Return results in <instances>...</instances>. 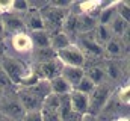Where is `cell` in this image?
<instances>
[{"label": "cell", "instance_id": "1", "mask_svg": "<svg viewBox=\"0 0 130 121\" xmlns=\"http://www.w3.org/2000/svg\"><path fill=\"white\" fill-rule=\"evenodd\" d=\"M39 14L42 17V21H44V30L52 36V35L62 30L64 21L68 15V11L55 8L48 3V6H45L42 11H39Z\"/></svg>", "mask_w": 130, "mask_h": 121}, {"label": "cell", "instance_id": "2", "mask_svg": "<svg viewBox=\"0 0 130 121\" xmlns=\"http://www.w3.org/2000/svg\"><path fill=\"white\" fill-rule=\"evenodd\" d=\"M112 92H113V88L107 82L97 85L92 89V92L88 95V114H91L94 117L97 114H100L106 108V104L109 103V100L112 97Z\"/></svg>", "mask_w": 130, "mask_h": 121}, {"label": "cell", "instance_id": "3", "mask_svg": "<svg viewBox=\"0 0 130 121\" xmlns=\"http://www.w3.org/2000/svg\"><path fill=\"white\" fill-rule=\"evenodd\" d=\"M74 44L80 49V52L83 53L85 59L88 56H92V58H103L104 56V52H103V47L98 46L92 36V32L91 33H79L76 36V41Z\"/></svg>", "mask_w": 130, "mask_h": 121}, {"label": "cell", "instance_id": "4", "mask_svg": "<svg viewBox=\"0 0 130 121\" xmlns=\"http://www.w3.org/2000/svg\"><path fill=\"white\" fill-rule=\"evenodd\" d=\"M56 59L59 60L62 65H65V67H79V68H83L85 64H86V59H85L83 53L80 52V49L76 44H71V46L62 49V50H59L56 53Z\"/></svg>", "mask_w": 130, "mask_h": 121}, {"label": "cell", "instance_id": "5", "mask_svg": "<svg viewBox=\"0 0 130 121\" xmlns=\"http://www.w3.org/2000/svg\"><path fill=\"white\" fill-rule=\"evenodd\" d=\"M32 70H33V73H35V76L39 80L50 82L52 79L61 76L62 64L58 59H55V60H50V62H45V64H33Z\"/></svg>", "mask_w": 130, "mask_h": 121}, {"label": "cell", "instance_id": "6", "mask_svg": "<svg viewBox=\"0 0 130 121\" xmlns=\"http://www.w3.org/2000/svg\"><path fill=\"white\" fill-rule=\"evenodd\" d=\"M9 44H11V49L17 55H21V56H26V55L30 56L32 55L33 44L27 32H20V33L9 36Z\"/></svg>", "mask_w": 130, "mask_h": 121}, {"label": "cell", "instance_id": "7", "mask_svg": "<svg viewBox=\"0 0 130 121\" xmlns=\"http://www.w3.org/2000/svg\"><path fill=\"white\" fill-rule=\"evenodd\" d=\"M0 114L11 118L14 121H20L21 117L24 115V111L18 101V98H12V97H8L5 94L3 100L0 101Z\"/></svg>", "mask_w": 130, "mask_h": 121}, {"label": "cell", "instance_id": "8", "mask_svg": "<svg viewBox=\"0 0 130 121\" xmlns=\"http://www.w3.org/2000/svg\"><path fill=\"white\" fill-rule=\"evenodd\" d=\"M104 6V3L101 0H86V2H80V3H71L68 11H77L74 15H92L98 17V12L101 11V8Z\"/></svg>", "mask_w": 130, "mask_h": 121}, {"label": "cell", "instance_id": "9", "mask_svg": "<svg viewBox=\"0 0 130 121\" xmlns=\"http://www.w3.org/2000/svg\"><path fill=\"white\" fill-rule=\"evenodd\" d=\"M2 21H3L6 35L9 33V36H12L15 33H20V32H26L23 17H20L17 14H6V15L2 17Z\"/></svg>", "mask_w": 130, "mask_h": 121}, {"label": "cell", "instance_id": "10", "mask_svg": "<svg viewBox=\"0 0 130 121\" xmlns=\"http://www.w3.org/2000/svg\"><path fill=\"white\" fill-rule=\"evenodd\" d=\"M68 97H70V104H71L73 112L79 115L88 114V95L86 94H82L79 91L73 89L68 94Z\"/></svg>", "mask_w": 130, "mask_h": 121}, {"label": "cell", "instance_id": "11", "mask_svg": "<svg viewBox=\"0 0 130 121\" xmlns=\"http://www.w3.org/2000/svg\"><path fill=\"white\" fill-rule=\"evenodd\" d=\"M85 76V70L83 68H79V67H65L62 65V70H61V77H64L65 82L74 89L77 86V83L83 79Z\"/></svg>", "mask_w": 130, "mask_h": 121}, {"label": "cell", "instance_id": "12", "mask_svg": "<svg viewBox=\"0 0 130 121\" xmlns=\"http://www.w3.org/2000/svg\"><path fill=\"white\" fill-rule=\"evenodd\" d=\"M23 21H24V29L27 33L36 32V30H44V21L38 11H29L26 15H23Z\"/></svg>", "mask_w": 130, "mask_h": 121}, {"label": "cell", "instance_id": "13", "mask_svg": "<svg viewBox=\"0 0 130 121\" xmlns=\"http://www.w3.org/2000/svg\"><path fill=\"white\" fill-rule=\"evenodd\" d=\"M123 41H124V38H112V39H109L103 46L104 55H107L110 59L121 58L124 55V44H123Z\"/></svg>", "mask_w": 130, "mask_h": 121}, {"label": "cell", "instance_id": "14", "mask_svg": "<svg viewBox=\"0 0 130 121\" xmlns=\"http://www.w3.org/2000/svg\"><path fill=\"white\" fill-rule=\"evenodd\" d=\"M77 20V35L79 33H91L97 27V17L92 15H76Z\"/></svg>", "mask_w": 130, "mask_h": 121}, {"label": "cell", "instance_id": "15", "mask_svg": "<svg viewBox=\"0 0 130 121\" xmlns=\"http://www.w3.org/2000/svg\"><path fill=\"white\" fill-rule=\"evenodd\" d=\"M30 58H32L33 64H45V62H50V60L56 59V52H55L52 47L33 49Z\"/></svg>", "mask_w": 130, "mask_h": 121}, {"label": "cell", "instance_id": "16", "mask_svg": "<svg viewBox=\"0 0 130 121\" xmlns=\"http://www.w3.org/2000/svg\"><path fill=\"white\" fill-rule=\"evenodd\" d=\"M109 29L112 32L113 38H124V36H127V32H129V23H126L123 18L115 15L112 18V21L109 23Z\"/></svg>", "mask_w": 130, "mask_h": 121}, {"label": "cell", "instance_id": "17", "mask_svg": "<svg viewBox=\"0 0 130 121\" xmlns=\"http://www.w3.org/2000/svg\"><path fill=\"white\" fill-rule=\"evenodd\" d=\"M85 70V76L97 86L106 82V73H104V68L100 67V65H91L88 68H83Z\"/></svg>", "mask_w": 130, "mask_h": 121}, {"label": "cell", "instance_id": "18", "mask_svg": "<svg viewBox=\"0 0 130 121\" xmlns=\"http://www.w3.org/2000/svg\"><path fill=\"white\" fill-rule=\"evenodd\" d=\"M71 44H74V42H73V39H71L67 33H64L62 30L50 36V47H52L56 53H58L59 50L65 49V47L71 46Z\"/></svg>", "mask_w": 130, "mask_h": 121}, {"label": "cell", "instance_id": "19", "mask_svg": "<svg viewBox=\"0 0 130 121\" xmlns=\"http://www.w3.org/2000/svg\"><path fill=\"white\" fill-rule=\"evenodd\" d=\"M48 86H50V92L55 94V95H67V94H70L73 91V88L65 82V79L61 77V76L52 79L48 82Z\"/></svg>", "mask_w": 130, "mask_h": 121}, {"label": "cell", "instance_id": "20", "mask_svg": "<svg viewBox=\"0 0 130 121\" xmlns=\"http://www.w3.org/2000/svg\"><path fill=\"white\" fill-rule=\"evenodd\" d=\"M30 39H32L33 49H44V47H50V35L45 30H36L29 33Z\"/></svg>", "mask_w": 130, "mask_h": 121}, {"label": "cell", "instance_id": "21", "mask_svg": "<svg viewBox=\"0 0 130 121\" xmlns=\"http://www.w3.org/2000/svg\"><path fill=\"white\" fill-rule=\"evenodd\" d=\"M92 36H94L95 42H97L98 46H101V47H103L109 39L113 38V36H112V32L109 29V26H104V24H97V27L92 32Z\"/></svg>", "mask_w": 130, "mask_h": 121}, {"label": "cell", "instance_id": "22", "mask_svg": "<svg viewBox=\"0 0 130 121\" xmlns=\"http://www.w3.org/2000/svg\"><path fill=\"white\" fill-rule=\"evenodd\" d=\"M115 5L117 3H110V5H104L101 8V11L98 12L97 21L98 24H104V26H109V23L112 21V18L117 15V11H115Z\"/></svg>", "mask_w": 130, "mask_h": 121}, {"label": "cell", "instance_id": "23", "mask_svg": "<svg viewBox=\"0 0 130 121\" xmlns=\"http://www.w3.org/2000/svg\"><path fill=\"white\" fill-rule=\"evenodd\" d=\"M103 68H104V73H106V79L109 77L110 80H118L123 74V70H121L120 64L117 62V59H110Z\"/></svg>", "mask_w": 130, "mask_h": 121}, {"label": "cell", "instance_id": "24", "mask_svg": "<svg viewBox=\"0 0 130 121\" xmlns=\"http://www.w3.org/2000/svg\"><path fill=\"white\" fill-rule=\"evenodd\" d=\"M115 11H117V15L120 18H123L126 23L130 21V3L129 2H118L115 5Z\"/></svg>", "mask_w": 130, "mask_h": 121}, {"label": "cell", "instance_id": "25", "mask_svg": "<svg viewBox=\"0 0 130 121\" xmlns=\"http://www.w3.org/2000/svg\"><path fill=\"white\" fill-rule=\"evenodd\" d=\"M29 3L26 0H14L12 2V14H17V15H26L29 12Z\"/></svg>", "mask_w": 130, "mask_h": 121}, {"label": "cell", "instance_id": "26", "mask_svg": "<svg viewBox=\"0 0 130 121\" xmlns=\"http://www.w3.org/2000/svg\"><path fill=\"white\" fill-rule=\"evenodd\" d=\"M95 88V85L86 77V76H83V79L77 83V86L74 88L76 91H79V92H82V94H86V95H89L91 92H92V89Z\"/></svg>", "mask_w": 130, "mask_h": 121}, {"label": "cell", "instance_id": "27", "mask_svg": "<svg viewBox=\"0 0 130 121\" xmlns=\"http://www.w3.org/2000/svg\"><path fill=\"white\" fill-rule=\"evenodd\" d=\"M129 92H130V88L129 85H124L121 86L120 91H118V101L123 104V106H129Z\"/></svg>", "mask_w": 130, "mask_h": 121}, {"label": "cell", "instance_id": "28", "mask_svg": "<svg viewBox=\"0 0 130 121\" xmlns=\"http://www.w3.org/2000/svg\"><path fill=\"white\" fill-rule=\"evenodd\" d=\"M14 85H12V82H11V79L6 76V73L0 68V88L5 91V92H8V91L11 89Z\"/></svg>", "mask_w": 130, "mask_h": 121}, {"label": "cell", "instance_id": "29", "mask_svg": "<svg viewBox=\"0 0 130 121\" xmlns=\"http://www.w3.org/2000/svg\"><path fill=\"white\" fill-rule=\"evenodd\" d=\"M20 121H44L41 111H32V112H24Z\"/></svg>", "mask_w": 130, "mask_h": 121}, {"label": "cell", "instance_id": "30", "mask_svg": "<svg viewBox=\"0 0 130 121\" xmlns=\"http://www.w3.org/2000/svg\"><path fill=\"white\" fill-rule=\"evenodd\" d=\"M0 14H12V0H3L0 2Z\"/></svg>", "mask_w": 130, "mask_h": 121}, {"label": "cell", "instance_id": "31", "mask_svg": "<svg viewBox=\"0 0 130 121\" xmlns=\"http://www.w3.org/2000/svg\"><path fill=\"white\" fill-rule=\"evenodd\" d=\"M6 36V32H5V26H3V21L0 18V39H3Z\"/></svg>", "mask_w": 130, "mask_h": 121}, {"label": "cell", "instance_id": "32", "mask_svg": "<svg viewBox=\"0 0 130 121\" xmlns=\"http://www.w3.org/2000/svg\"><path fill=\"white\" fill-rule=\"evenodd\" d=\"M0 121H14V120H11V118H8V117H5V115L0 114Z\"/></svg>", "mask_w": 130, "mask_h": 121}, {"label": "cell", "instance_id": "33", "mask_svg": "<svg viewBox=\"0 0 130 121\" xmlns=\"http://www.w3.org/2000/svg\"><path fill=\"white\" fill-rule=\"evenodd\" d=\"M113 121H129V118L127 117H120V118H117V120H113Z\"/></svg>", "mask_w": 130, "mask_h": 121}, {"label": "cell", "instance_id": "34", "mask_svg": "<svg viewBox=\"0 0 130 121\" xmlns=\"http://www.w3.org/2000/svg\"><path fill=\"white\" fill-rule=\"evenodd\" d=\"M5 94H6V92H5V91H3L2 88H0V101L3 100V97H5Z\"/></svg>", "mask_w": 130, "mask_h": 121}]
</instances>
